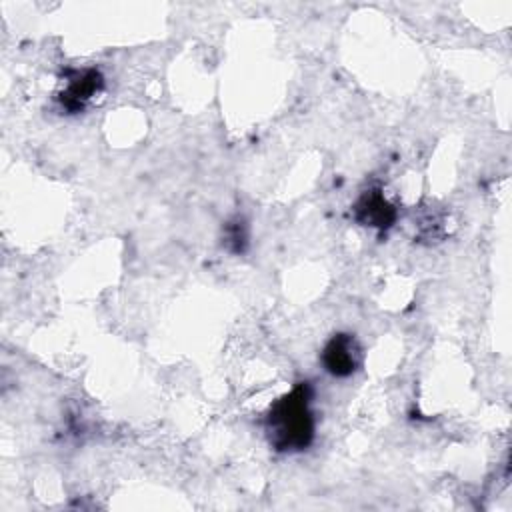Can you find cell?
<instances>
[{
    "label": "cell",
    "instance_id": "6da1fadb",
    "mask_svg": "<svg viewBox=\"0 0 512 512\" xmlns=\"http://www.w3.org/2000/svg\"><path fill=\"white\" fill-rule=\"evenodd\" d=\"M264 430L270 446L278 452H300L312 444L316 420L308 382L296 384L268 408Z\"/></svg>",
    "mask_w": 512,
    "mask_h": 512
},
{
    "label": "cell",
    "instance_id": "7a4b0ae2",
    "mask_svg": "<svg viewBox=\"0 0 512 512\" xmlns=\"http://www.w3.org/2000/svg\"><path fill=\"white\" fill-rule=\"evenodd\" d=\"M320 362L334 378H348L362 364V348L352 334L338 332L324 344Z\"/></svg>",
    "mask_w": 512,
    "mask_h": 512
},
{
    "label": "cell",
    "instance_id": "3957f363",
    "mask_svg": "<svg viewBox=\"0 0 512 512\" xmlns=\"http://www.w3.org/2000/svg\"><path fill=\"white\" fill-rule=\"evenodd\" d=\"M104 88V78L96 68L70 70L64 90L58 94L62 110L76 114L86 108V104Z\"/></svg>",
    "mask_w": 512,
    "mask_h": 512
},
{
    "label": "cell",
    "instance_id": "277c9868",
    "mask_svg": "<svg viewBox=\"0 0 512 512\" xmlns=\"http://www.w3.org/2000/svg\"><path fill=\"white\" fill-rule=\"evenodd\" d=\"M354 218L362 226L386 230L396 220V208L386 200L382 190L374 188V190H366L358 198V202L354 204Z\"/></svg>",
    "mask_w": 512,
    "mask_h": 512
},
{
    "label": "cell",
    "instance_id": "5b68a950",
    "mask_svg": "<svg viewBox=\"0 0 512 512\" xmlns=\"http://www.w3.org/2000/svg\"><path fill=\"white\" fill-rule=\"evenodd\" d=\"M246 244H248L246 222L242 218H234V220L226 222V226H224V246L234 254H242L246 250Z\"/></svg>",
    "mask_w": 512,
    "mask_h": 512
}]
</instances>
